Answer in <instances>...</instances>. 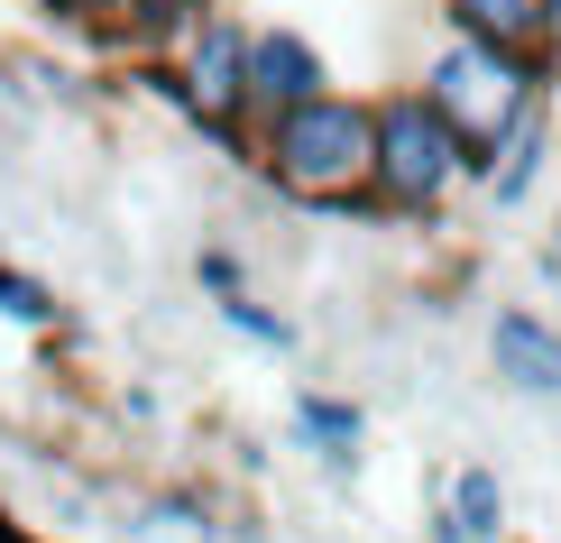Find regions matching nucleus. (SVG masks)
<instances>
[{"label": "nucleus", "instance_id": "nucleus-3", "mask_svg": "<svg viewBox=\"0 0 561 543\" xmlns=\"http://www.w3.org/2000/svg\"><path fill=\"white\" fill-rule=\"evenodd\" d=\"M460 176H470L460 129L442 121L424 92H396V102H378V203H387V212H433Z\"/></svg>", "mask_w": 561, "mask_h": 543}, {"label": "nucleus", "instance_id": "nucleus-7", "mask_svg": "<svg viewBox=\"0 0 561 543\" xmlns=\"http://www.w3.org/2000/svg\"><path fill=\"white\" fill-rule=\"evenodd\" d=\"M433 543H506V488H497V470H488V461H460L451 470Z\"/></svg>", "mask_w": 561, "mask_h": 543}, {"label": "nucleus", "instance_id": "nucleus-14", "mask_svg": "<svg viewBox=\"0 0 561 543\" xmlns=\"http://www.w3.org/2000/svg\"><path fill=\"white\" fill-rule=\"evenodd\" d=\"M56 10H92V0H56Z\"/></svg>", "mask_w": 561, "mask_h": 543}, {"label": "nucleus", "instance_id": "nucleus-10", "mask_svg": "<svg viewBox=\"0 0 561 543\" xmlns=\"http://www.w3.org/2000/svg\"><path fill=\"white\" fill-rule=\"evenodd\" d=\"M534 176H543V121L525 111V121L506 129V148L488 157V176H479V184H488L497 203H525V194H534Z\"/></svg>", "mask_w": 561, "mask_h": 543}, {"label": "nucleus", "instance_id": "nucleus-5", "mask_svg": "<svg viewBox=\"0 0 561 543\" xmlns=\"http://www.w3.org/2000/svg\"><path fill=\"white\" fill-rule=\"evenodd\" d=\"M322 92V56H313V37H295V29H259L249 37V111H295V102H313Z\"/></svg>", "mask_w": 561, "mask_h": 543}, {"label": "nucleus", "instance_id": "nucleus-11", "mask_svg": "<svg viewBox=\"0 0 561 543\" xmlns=\"http://www.w3.org/2000/svg\"><path fill=\"white\" fill-rule=\"evenodd\" d=\"M0 314H10V323H28V332H46V323H56L65 304H56V286H46V276H28V268H0Z\"/></svg>", "mask_w": 561, "mask_h": 543}, {"label": "nucleus", "instance_id": "nucleus-1", "mask_svg": "<svg viewBox=\"0 0 561 543\" xmlns=\"http://www.w3.org/2000/svg\"><path fill=\"white\" fill-rule=\"evenodd\" d=\"M259 167L276 194L313 212H378V102H350V92L322 83L313 102L267 111Z\"/></svg>", "mask_w": 561, "mask_h": 543}, {"label": "nucleus", "instance_id": "nucleus-12", "mask_svg": "<svg viewBox=\"0 0 561 543\" xmlns=\"http://www.w3.org/2000/svg\"><path fill=\"white\" fill-rule=\"evenodd\" d=\"M221 323H230L240 341H259V350H295V323H286V314H267L249 286H240V295H221Z\"/></svg>", "mask_w": 561, "mask_h": 543}, {"label": "nucleus", "instance_id": "nucleus-2", "mask_svg": "<svg viewBox=\"0 0 561 543\" xmlns=\"http://www.w3.org/2000/svg\"><path fill=\"white\" fill-rule=\"evenodd\" d=\"M424 102L460 129L470 176H488V157L506 148V129L534 111V65H525V46H497V37L451 29V46L424 65Z\"/></svg>", "mask_w": 561, "mask_h": 543}, {"label": "nucleus", "instance_id": "nucleus-13", "mask_svg": "<svg viewBox=\"0 0 561 543\" xmlns=\"http://www.w3.org/2000/svg\"><path fill=\"white\" fill-rule=\"evenodd\" d=\"M194 276H203L213 295H240V286H249V268H240L230 249H203V258H194Z\"/></svg>", "mask_w": 561, "mask_h": 543}, {"label": "nucleus", "instance_id": "nucleus-6", "mask_svg": "<svg viewBox=\"0 0 561 543\" xmlns=\"http://www.w3.org/2000/svg\"><path fill=\"white\" fill-rule=\"evenodd\" d=\"M488 360H497V377L516 396H561V332L543 314H525V304L488 323Z\"/></svg>", "mask_w": 561, "mask_h": 543}, {"label": "nucleus", "instance_id": "nucleus-9", "mask_svg": "<svg viewBox=\"0 0 561 543\" xmlns=\"http://www.w3.org/2000/svg\"><path fill=\"white\" fill-rule=\"evenodd\" d=\"M451 29L497 37V46H543L552 37V0H451Z\"/></svg>", "mask_w": 561, "mask_h": 543}, {"label": "nucleus", "instance_id": "nucleus-4", "mask_svg": "<svg viewBox=\"0 0 561 543\" xmlns=\"http://www.w3.org/2000/svg\"><path fill=\"white\" fill-rule=\"evenodd\" d=\"M157 83H167L213 138H230V129L249 121V29H240V19H221V10H194V29L175 37V65Z\"/></svg>", "mask_w": 561, "mask_h": 543}, {"label": "nucleus", "instance_id": "nucleus-8", "mask_svg": "<svg viewBox=\"0 0 561 543\" xmlns=\"http://www.w3.org/2000/svg\"><path fill=\"white\" fill-rule=\"evenodd\" d=\"M295 433L322 452V470H332V479H350V470H359V406H341V396H313V387H304V396H295Z\"/></svg>", "mask_w": 561, "mask_h": 543}, {"label": "nucleus", "instance_id": "nucleus-15", "mask_svg": "<svg viewBox=\"0 0 561 543\" xmlns=\"http://www.w3.org/2000/svg\"><path fill=\"white\" fill-rule=\"evenodd\" d=\"M552 29H561V0H552Z\"/></svg>", "mask_w": 561, "mask_h": 543}]
</instances>
